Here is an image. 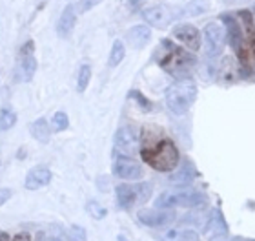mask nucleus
Segmentation results:
<instances>
[{
  "label": "nucleus",
  "instance_id": "nucleus-6",
  "mask_svg": "<svg viewBox=\"0 0 255 241\" xmlns=\"http://www.w3.org/2000/svg\"><path fill=\"white\" fill-rule=\"evenodd\" d=\"M117 192L119 207L123 210H129L138 203H146L151 196V185L149 183H138V185H119Z\"/></svg>",
  "mask_w": 255,
  "mask_h": 241
},
{
  "label": "nucleus",
  "instance_id": "nucleus-15",
  "mask_svg": "<svg viewBox=\"0 0 255 241\" xmlns=\"http://www.w3.org/2000/svg\"><path fill=\"white\" fill-rule=\"evenodd\" d=\"M75 22H77V9H75V5L69 4L64 7L62 15L57 22V35L62 38L69 37L75 27Z\"/></svg>",
  "mask_w": 255,
  "mask_h": 241
},
{
  "label": "nucleus",
  "instance_id": "nucleus-12",
  "mask_svg": "<svg viewBox=\"0 0 255 241\" xmlns=\"http://www.w3.org/2000/svg\"><path fill=\"white\" fill-rule=\"evenodd\" d=\"M115 148L121 156H133L138 148V137L135 130L129 126H123L115 135Z\"/></svg>",
  "mask_w": 255,
  "mask_h": 241
},
{
  "label": "nucleus",
  "instance_id": "nucleus-13",
  "mask_svg": "<svg viewBox=\"0 0 255 241\" xmlns=\"http://www.w3.org/2000/svg\"><path fill=\"white\" fill-rule=\"evenodd\" d=\"M173 37L179 42L184 44L188 49H191V51H197V49L201 48V33H199V29L195 26H191V24H179L173 29Z\"/></svg>",
  "mask_w": 255,
  "mask_h": 241
},
{
  "label": "nucleus",
  "instance_id": "nucleus-33",
  "mask_svg": "<svg viewBox=\"0 0 255 241\" xmlns=\"http://www.w3.org/2000/svg\"><path fill=\"white\" fill-rule=\"evenodd\" d=\"M224 4H235V2H250V0H221Z\"/></svg>",
  "mask_w": 255,
  "mask_h": 241
},
{
  "label": "nucleus",
  "instance_id": "nucleus-36",
  "mask_svg": "<svg viewBox=\"0 0 255 241\" xmlns=\"http://www.w3.org/2000/svg\"><path fill=\"white\" fill-rule=\"evenodd\" d=\"M46 241H60V240H59V238H48Z\"/></svg>",
  "mask_w": 255,
  "mask_h": 241
},
{
  "label": "nucleus",
  "instance_id": "nucleus-25",
  "mask_svg": "<svg viewBox=\"0 0 255 241\" xmlns=\"http://www.w3.org/2000/svg\"><path fill=\"white\" fill-rule=\"evenodd\" d=\"M91 80V66L90 64H82L79 70V80H77V88L79 91H86L88 84Z\"/></svg>",
  "mask_w": 255,
  "mask_h": 241
},
{
  "label": "nucleus",
  "instance_id": "nucleus-35",
  "mask_svg": "<svg viewBox=\"0 0 255 241\" xmlns=\"http://www.w3.org/2000/svg\"><path fill=\"white\" fill-rule=\"evenodd\" d=\"M234 241H255V240H246V238H235Z\"/></svg>",
  "mask_w": 255,
  "mask_h": 241
},
{
  "label": "nucleus",
  "instance_id": "nucleus-30",
  "mask_svg": "<svg viewBox=\"0 0 255 241\" xmlns=\"http://www.w3.org/2000/svg\"><path fill=\"white\" fill-rule=\"evenodd\" d=\"M11 196H13V192H11L9 188H0V207L9 201Z\"/></svg>",
  "mask_w": 255,
  "mask_h": 241
},
{
  "label": "nucleus",
  "instance_id": "nucleus-24",
  "mask_svg": "<svg viewBox=\"0 0 255 241\" xmlns=\"http://www.w3.org/2000/svg\"><path fill=\"white\" fill-rule=\"evenodd\" d=\"M68 126H69V119L64 112L55 113L53 117H51V123H49V128L53 130V132H57V134H59V132H64Z\"/></svg>",
  "mask_w": 255,
  "mask_h": 241
},
{
  "label": "nucleus",
  "instance_id": "nucleus-29",
  "mask_svg": "<svg viewBox=\"0 0 255 241\" xmlns=\"http://www.w3.org/2000/svg\"><path fill=\"white\" fill-rule=\"evenodd\" d=\"M71 236H73L75 240H79V241H86V231L82 229V227L73 225V227H71Z\"/></svg>",
  "mask_w": 255,
  "mask_h": 241
},
{
  "label": "nucleus",
  "instance_id": "nucleus-22",
  "mask_svg": "<svg viewBox=\"0 0 255 241\" xmlns=\"http://www.w3.org/2000/svg\"><path fill=\"white\" fill-rule=\"evenodd\" d=\"M210 9V0H191L190 4L184 7V13L188 16H199Z\"/></svg>",
  "mask_w": 255,
  "mask_h": 241
},
{
  "label": "nucleus",
  "instance_id": "nucleus-2",
  "mask_svg": "<svg viewBox=\"0 0 255 241\" xmlns=\"http://www.w3.org/2000/svg\"><path fill=\"white\" fill-rule=\"evenodd\" d=\"M142 150H140V157L144 163H148L153 170L159 172H171L179 166V150H177L175 143L168 137H160V139H149L144 135Z\"/></svg>",
  "mask_w": 255,
  "mask_h": 241
},
{
  "label": "nucleus",
  "instance_id": "nucleus-17",
  "mask_svg": "<svg viewBox=\"0 0 255 241\" xmlns=\"http://www.w3.org/2000/svg\"><path fill=\"white\" fill-rule=\"evenodd\" d=\"M219 82L223 86H232L237 82V66L232 57H226L221 64V71H219Z\"/></svg>",
  "mask_w": 255,
  "mask_h": 241
},
{
  "label": "nucleus",
  "instance_id": "nucleus-26",
  "mask_svg": "<svg viewBox=\"0 0 255 241\" xmlns=\"http://www.w3.org/2000/svg\"><path fill=\"white\" fill-rule=\"evenodd\" d=\"M212 229H213V234H226V223H224V218H223V214L219 212V210H213V218H212Z\"/></svg>",
  "mask_w": 255,
  "mask_h": 241
},
{
  "label": "nucleus",
  "instance_id": "nucleus-10",
  "mask_svg": "<svg viewBox=\"0 0 255 241\" xmlns=\"http://www.w3.org/2000/svg\"><path fill=\"white\" fill-rule=\"evenodd\" d=\"M137 218L142 225L151 227V229H159V227H166L173 223L177 216L171 209H140Z\"/></svg>",
  "mask_w": 255,
  "mask_h": 241
},
{
  "label": "nucleus",
  "instance_id": "nucleus-7",
  "mask_svg": "<svg viewBox=\"0 0 255 241\" xmlns=\"http://www.w3.org/2000/svg\"><path fill=\"white\" fill-rule=\"evenodd\" d=\"M179 15H181V9H175V7H170V5H164V4L151 5L148 9H144L142 13L144 20L148 22L149 26L160 27V29L170 26Z\"/></svg>",
  "mask_w": 255,
  "mask_h": 241
},
{
  "label": "nucleus",
  "instance_id": "nucleus-8",
  "mask_svg": "<svg viewBox=\"0 0 255 241\" xmlns=\"http://www.w3.org/2000/svg\"><path fill=\"white\" fill-rule=\"evenodd\" d=\"M16 71L20 75V80L24 82H29L37 71V59H35V42L33 40H27L24 46L18 51V66H16Z\"/></svg>",
  "mask_w": 255,
  "mask_h": 241
},
{
  "label": "nucleus",
  "instance_id": "nucleus-11",
  "mask_svg": "<svg viewBox=\"0 0 255 241\" xmlns=\"http://www.w3.org/2000/svg\"><path fill=\"white\" fill-rule=\"evenodd\" d=\"M113 174L124 181H138L144 176V170L142 166L138 165L137 161H133L131 157L121 156L113 163Z\"/></svg>",
  "mask_w": 255,
  "mask_h": 241
},
{
  "label": "nucleus",
  "instance_id": "nucleus-21",
  "mask_svg": "<svg viewBox=\"0 0 255 241\" xmlns=\"http://www.w3.org/2000/svg\"><path fill=\"white\" fill-rule=\"evenodd\" d=\"M16 123V113L11 108L4 106L0 110V132H7Z\"/></svg>",
  "mask_w": 255,
  "mask_h": 241
},
{
  "label": "nucleus",
  "instance_id": "nucleus-18",
  "mask_svg": "<svg viewBox=\"0 0 255 241\" xmlns=\"http://www.w3.org/2000/svg\"><path fill=\"white\" fill-rule=\"evenodd\" d=\"M160 241H201L199 234L193 231H179V229H170L166 231L162 236H160Z\"/></svg>",
  "mask_w": 255,
  "mask_h": 241
},
{
  "label": "nucleus",
  "instance_id": "nucleus-19",
  "mask_svg": "<svg viewBox=\"0 0 255 241\" xmlns=\"http://www.w3.org/2000/svg\"><path fill=\"white\" fill-rule=\"evenodd\" d=\"M193 179H195V168L191 166L190 161H186V163L181 166V170L175 172V174L170 177V183H173V185H188V183H191Z\"/></svg>",
  "mask_w": 255,
  "mask_h": 241
},
{
  "label": "nucleus",
  "instance_id": "nucleus-28",
  "mask_svg": "<svg viewBox=\"0 0 255 241\" xmlns=\"http://www.w3.org/2000/svg\"><path fill=\"white\" fill-rule=\"evenodd\" d=\"M101 2H102V0H80V2H79V11H80V13H86V11L93 9L95 5H99Z\"/></svg>",
  "mask_w": 255,
  "mask_h": 241
},
{
  "label": "nucleus",
  "instance_id": "nucleus-34",
  "mask_svg": "<svg viewBox=\"0 0 255 241\" xmlns=\"http://www.w3.org/2000/svg\"><path fill=\"white\" fill-rule=\"evenodd\" d=\"M0 241H11V238L5 232H0Z\"/></svg>",
  "mask_w": 255,
  "mask_h": 241
},
{
  "label": "nucleus",
  "instance_id": "nucleus-14",
  "mask_svg": "<svg viewBox=\"0 0 255 241\" xmlns=\"http://www.w3.org/2000/svg\"><path fill=\"white\" fill-rule=\"evenodd\" d=\"M51 177H53V174H51L48 166H35V168L27 172L26 188L27 190H38V188L46 187L51 181Z\"/></svg>",
  "mask_w": 255,
  "mask_h": 241
},
{
  "label": "nucleus",
  "instance_id": "nucleus-23",
  "mask_svg": "<svg viewBox=\"0 0 255 241\" xmlns=\"http://www.w3.org/2000/svg\"><path fill=\"white\" fill-rule=\"evenodd\" d=\"M124 55H126V48H124V44L121 40H115L112 46V53H110V60H108V64L115 68L119 66L121 62L124 60Z\"/></svg>",
  "mask_w": 255,
  "mask_h": 241
},
{
  "label": "nucleus",
  "instance_id": "nucleus-5",
  "mask_svg": "<svg viewBox=\"0 0 255 241\" xmlns=\"http://www.w3.org/2000/svg\"><path fill=\"white\" fill-rule=\"evenodd\" d=\"M208 199L199 192H166L160 194L155 207L157 209H175V207H184V209H202L206 207Z\"/></svg>",
  "mask_w": 255,
  "mask_h": 241
},
{
  "label": "nucleus",
  "instance_id": "nucleus-20",
  "mask_svg": "<svg viewBox=\"0 0 255 241\" xmlns=\"http://www.w3.org/2000/svg\"><path fill=\"white\" fill-rule=\"evenodd\" d=\"M31 134H33V137L38 141V143H48L49 135H51L49 123L46 121V119H37V121L31 124Z\"/></svg>",
  "mask_w": 255,
  "mask_h": 241
},
{
  "label": "nucleus",
  "instance_id": "nucleus-1",
  "mask_svg": "<svg viewBox=\"0 0 255 241\" xmlns=\"http://www.w3.org/2000/svg\"><path fill=\"white\" fill-rule=\"evenodd\" d=\"M223 20L228 27L230 42L237 53L239 66L246 79L255 80V26L250 11H239L237 18L223 15Z\"/></svg>",
  "mask_w": 255,
  "mask_h": 241
},
{
  "label": "nucleus",
  "instance_id": "nucleus-27",
  "mask_svg": "<svg viewBox=\"0 0 255 241\" xmlns=\"http://www.w3.org/2000/svg\"><path fill=\"white\" fill-rule=\"evenodd\" d=\"M86 210L91 214V218H95V220H102V218H106V209L101 207V205L97 203V201H90V203L86 205Z\"/></svg>",
  "mask_w": 255,
  "mask_h": 241
},
{
  "label": "nucleus",
  "instance_id": "nucleus-16",
  "mask_svg": "<svg viewBox=\"0 0 255 241\" xmlns=\"http://www.w3.org/2000/svg\"><path fill=\"white\" fill-rule=\"evenodd\" d=\"M128 42L131 44L133 48H144L148 40L151 38V31L148 26H133L126 35Z\"/></svg>",
  "mask_w": 255,
  "mask_h": 241
},
{
  "label": "nucleus",
  "instance_id": "nucleus-4",
  "mask_svg": "<svg viewBox=\"0 0 255 241\" xmlns=\"http://www.w3.org/2000/svg\"><path fill=\"white\" fill-rule=\"evenodd\" d=\"M197 99V84L190 77L179 79L166 91V106L175 115H184Z\"/></svg>",
  "mask_w": 255,
  "mask_h": 241
},
{
  "label": "nucleus",
  "instance_id": "nucleus-31",
  "mask_svg": "<svg viewBox=\"0 0 255 241\" xmlns=\"http://www.w3.org/2000/svg\"><path fill=\"white\" fill-rule=\"evenodd\" d=\"M11 241H31V236H29L27 232H20V234L13 236V240H11Z\"/></svg>",
  "mask_w": 255,
  "mask_h": 241
},
{
  "label": "nucleus",
  "instance_id": "nucleus-3",
  "mask_svg": "<svg viewBox=\"0 0 255 241\" xmlns=\"http://www.w3.org/2000/svg\"><path fill=\"white\" fill-rule=\"evenodd\" d=\"M157 62L170 75L177 77V79H186L195 68L197 59L191 53H188L186 49L171 44L170 40H162Z\"/></svg>",
  "mask_w": 255,
  "mask_h": 241
},
{
  "label": "nucleus",
  "instance_id": "nucleus-9",
  "mask_svg": "<svg viewBox=\"0 0 255 241\" xmlns=\"http://www.w3.org/2000/svg\"><path fill=\"white\" fill-rule=\"evenodd\" d=\"M224 37L226 29L217 22H210L204 27V48H206L208 57H217L223 53L224 48Z\"/></svg>",
  "mask_w": 255,
  "mask_h": 241
},
{
  "label": "nucleus",
  "instance_id": "nucleus-32",
  "mask_svg": "<svg viewBox=\"0 0 255 241\" xmlns=\"http://www.w3.org/2000/svg\"><path fill=\"white\" fill-rule=\"evenodd\" d=\"M142 2H144V0H128V4H129V7H131V9H138Z\"/></svg>",
  "mask_w": 255,
  "mask_h": 241
}]
</instances>
